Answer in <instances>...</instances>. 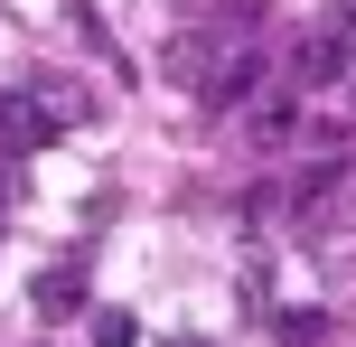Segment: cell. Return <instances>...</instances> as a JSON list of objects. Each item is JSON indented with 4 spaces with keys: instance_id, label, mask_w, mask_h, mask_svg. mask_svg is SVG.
<instances>
[{
    "instance_id": "obj_5",
    "label": "cell",
    "mask_w": 356,
    "mask_h": 347,
    "mask_svg": "<svg viewBox=\"0 0 356 347\" xmlns=\"http://www.w3.org/2000/svg\"><path fill=\"white\" fill-rule=\"evenodd\" d=\"M29 94H38V113H47L56 131L85 122V85H66V75H29Z\"/></svg>"
},
{
    "instance_id": "obj_2",
    "label": "cell",
    "mask_w": 356,
    "mask_h": 347,
    "mask_svg": "<svg viewBox=\"0 0 356 347\" xmlns=\"http://www.w3.org/2000/svg\"><path fill=\"white\" fill-rule=\"evenodd\" d=\"M263 75H272L263 56H253V47H234V56H216V66H207V85H197V94H207L216 113H244L253 94H263Z\"/></svg>"
},
{
    "instance_id": "obj_4",
    "label": "cell",
    "mask_w": 356,
    "mask_h": 347,
    "mask_svg": "<svg viewBox=\"0 0 356 347\" xmlns=\"http://www.w3.org/2000/svg\"><path fill=\"white\" fill-rule=\"evenodd\" d=\"M29 300H38V319H47V329H56V319H75V310H85V273H75V263H47Z\"/></svg>"
},
{
    "instance_id": "obj_9",
    "label": "cell",
    "mask_w": 356,
    "mask_h": 347,
    "mask_svg": "<svg viewBox=\"0 0 356 347\" xmlns=\"http://www.w3.org/2000/svg\"><path fill=\"white\" fill-rule=\"evenodd\" d=\"M253 19H263V0H225V10H216V29H253Z\"/></svg>"
},
{
    "instance_id": "obj_10",
    "label": "cell",
    "mask_w": 356,
    "mask_h": 347,
    "mask_svg": "<svg viewBox=\"0 0 356 347\" xmlns=\"http://www.w3.org/2000/svg\"><path fill=\"white\" fill-rule=\"evenodd\" d=\"M0 235H10V225H0Z\"/></svg>"
},
{
    "instance_id": "obj_3",
    "label": "cell",
    "mask_w": 356,
    "mask_h": 347,
    "mask_svg": "<svg viewBox=\"0 0 356 347\" xmlns=\"http://www.w3.org/2000/svg\"><path fill=\"white\" fill-rule=\"evenodd\" d=\"M56 141V122L38 113V94L29 85H0V150H47Z\"/></svg>"
},
{
    "instance_id": "obj_8",
    "label": "cell",
    "mask_w": 356,
    "mask_h": 347,
    "mask_svg": "<svg viewBox=\"0 0 356 347\" xmlns=\"http://www.w3.org/2000/svg\"><path fill=\"white\" fill-rule=\"evenodd\" d=\"M282 338H291V347H319L328 319H319V310H282Z\"/></svg>"
},
{
    "instance_id": "obj_1",
    "label": "cell",
    "mask_w": 356,
    "mask_h": 347,
    "mask_svg": "<svg viewBox=\"0 0 356 347\" xmlns=\"http://www.w3.org/2000/svg\"><path fill=\"white\" fill-rule=\"evenodd\" d=\"M338 75H356V38L338 29V19H319V29H300V47H291V85H338Z\"/></svg>"
},
{
    "instance_id": "obj_6",
    "label": "cell",
    "mask_w": 356,
    "mask_h": 347,
    "mask_svg": "<svg viewBox=\"0 0 356 347\" xmlns=\"http://www.w3.org/2000/svg\"><path fill=\"white\" fill-rule=\"evenodd\" d=\"M85 338H94V347H141V319H131V310H94Z\"/></svg>"
},
{
    "instance_id": "obj_7",
    "label": "cell",
    "mask_w": 356,
    "mask_h": 347,
    "mask_svg": "<svg viewBox=\"0 0 356 347\" xmlns=\"http://www.w3.org/2000/svg\"><path fill=\"white\" fill-rule=\"evenodd\" d=\"M207 66H216L207 38H178V47H169V75H178V85H207Z\"/></svg>"
}]
</instances>
